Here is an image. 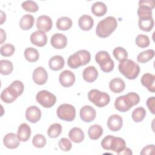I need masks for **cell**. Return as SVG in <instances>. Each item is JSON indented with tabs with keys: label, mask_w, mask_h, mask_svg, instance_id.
I'll return each mask as SVG.
<instances>
[{
	"label": "cell",
	"mask_w": 155,
	"mask_h": 155,
	"mask_svg": "<svg viewBox=\"0 0 155 155\" xmlns=\"http://www.w3.org/2000/svg\"><path fill=\"white\" fill-rule=\"evenodd\" d=\"M139 101L140 97L138 94L130 92L125 95L117 97L114 102V107L119 111L126 112L134 105L138 104Z\"/></svg>",
	"instance_id": "cell-1"
},
{
	"label": "cell",
	"mask_w": 155,
	"mask_h": 155,
	"mask_svg": "<svg viewBox=\"0 0 155 155\" xmlns=\"http://www.w3.org/2000/svg\"><path fill=\"white\" fill-rule=\"evenodd\" d=\"M117 22L113 16H108L101 21L97 25L96 35L102 38L109 36L116 28Z\"/></svg>",
	"instance_id": "cell-2"
},
{
	"label": "cell",
	"mask_w": 155,
	"mask_h": 155,
	"mask_svg": "<svg viewBox=\"0 0 155 155\" xmlns=\"http://www.w3.org/2000/svg\"><path fill=\"white\" fill-rule=\"evenodd\" d=\"M118 68L120 73L130 80L135 79L140 73L139 65L131 59L120 61Z\"/></svg>",
	"instance_id": "cell-3"
},
{
	"label": "cell",
	"mask_w": 155,
	"mask_h": 155,
	"mask_svg": "<svg viewBox=\"0 0 155 155\" xmlns=\"http://www.w3.org/2000/svg\"><path fill=\"white\" fill-rule=\"evenodd\" d=\"M88 100L97 107H104L108 105L110 101L108 94L96 89L91 90L88 93Z\"/></svg>",
	"instance_id": "cell-4"
},
{
	"label": "cell",
	"mask_w": 155,
	"mask_h": 155,
	"mask_svg": "<svg viewBox=\"0 0 155 155\" xmlns=\"http://www.w3.org/2000/svg\"><path fill=\"white\" fill-rule=\"evenodd\" d=\"M95 60L104 72L109 73L114 68V61L106 51H99L97 52L95 56Z\"/></svg>",
	"instance_id": "cell-5"
},
{
	"label": "cell",
	"mask_w": 155,
	"mask_h": 155,
	"mask_svg": "<svg viewBox=\"0 0 155 155\" xmlns=\"http://www.w3.org/2000/svg\"><path fill=\"white\" fill-rule=\"evenodd\" d=\"M58 117L64 120L73 121L76 116V110L73 105L68 104H63L58 107L56 110Z\"/></svg>",
	"instance_id": "cell-6"
},
{
	"label": "cell",
	"mask_w": 155,
	"mask_h": 155,
	"mask_svg": "<svg viewBox=\"0 0 155 155\" xmlns=\"http://www.w3.org/2000/svg\"><path fill=\"white\" fill-rule=\"evenodd\" d=\"M36 99L44 108H50L53 107L56 102V97L54 94L47 90H41L39 91Z\"/></svg>",
	"instance_id": "cell-7"
},
{
	"label": "cell",
	"mask_w": 155,
	"mask_h": 155,
	"mask_svg": "<svg viewBox=\"0 0 155 155\" xmlns=\"http://www.w3.org/2000/svg\"><path fill=\"white\" fill-rule=\"evenodd\" d=\"M154 1L153 0H140L139 1L137 9L138 16H152V10L154 8Z\"/></svg>",
	"instance_id": "cell-8"
},
{
	"label": "cell",
	"mask_w": 155,
	"mask_h": 155,
	"mask_svg": "<svg viewBox=\"0 0 155 155\" xmlns=\"http://www.w3.org/2000/svg\"><path fill=\"white\" fill-rule=\"evenodd\" d=\"M74 74L68 70H65L62 71L59 77V81L60 84L64 87H70L72 86L75 82Z\"/></svg>",
	"instance_id": "cell-9"
},
{
	"label": "cell",
	"mask_w": 155,
	"mask_h": 155,
	"mask_svg": "<svg viewBox=\"0 0 155 155\" xmlns=\"http://www.w3.org/2000/svg\"><path fill=\"white\" fill-rule=\"evenodd\" d=\"M81 119L85 122H90L93 121L96 116L95 109L90 105H84L80 110Z\"/></svg>",
	"instance_id": "cell-10"
},
{
	"label": "cell",
	"mask_w": 155,
	"mask_h": 155,
	"mask_svg": "<svg viewBox=\"0 0 155 155\" xmlns=\"http://www.w3.org/2000/svg\"><path fill=\"white\" fill-rule=\"evenodd\" d=\"M52 25L53 22L51 18L47 15L40 16L36 20V27L38 30L47 32L51 29Z\"/></svg>",
	"instance_id": "cell-11"
},
{
	"label": "cell",
	"mask_w": 155,
	"mask_h": 155,
	"mask_svg": "<svg viewBox=\"0 0 155 155\" xmlns=\"http://www.w3.org/2000/svg\"><path fill=\"white\" fill-rule=\"evenodd\" d=\"M32 77L35 84L43 85L45 84L48 79V74L45 68L42 67H38L34 70Z\"/></svg>",
	"instance_id": "cell-12"
},
{
	"label": "cell",
	"mask_w": 155,
	"mask_h": 155,
	"mask_svg": "<svg viewBox=\"0 0 155 155\" xmlns=\"http://www.w3.org/2000/svg\"><path fill=\"white\" fill-rule=\"evenodd\" d=\"M30 41L33 44L38 47H43L47 42V36L45 32L38 30L31 35Z\"/></svg>",
	"instance_id": "cell-13"
},
{
	"label": "cell",
	"mask_w": 155,
	"mask_h": 155,
	"mask_svg": "<svg viewBox=\"0 0 155 155\" xmlns=\"http://www.w3.org/2000/svg\"><path fill=\"white\" fill-rule=\"evenodd\" d=\"M25 117L31 123H36L41 117V111L36 106H30L27 108Z\"/></svg>",
	"instance_id": "cell-14"
},
{
	"label": "cell",
	"mask_w": 155,
	"mask_h": 155,
	"mask_svg": "<svg viewBox=\"0 0 155 155\" xmlns=\"http://www.w3.org/2000/svg\"><path fill=\"white\" fill-rule=\"evenodd\" d=\"M50 42L54 48L62 49L67 46V38L62 33H55L51 36Z\"/></svg>",
	"instance_id": "cell-15"
},
{
	"label": "cell",
	"mask_w": 155,
	"mask_h": 155,
	"mask_svg": "<svg viewBox=\"0 0 155 155\" xmlns=\"http://www.w3.org/2000/svg\"><path fill=\"white\" fill-rule=\"evenodd\" d=\"M123 120L121 116L117 114H113L109 117L107 120L108 128L113 131L120 130L122 127Z\"/></svg>",
	"instance_id": "cell-16"
},
{
	"label": "cell",
	"mask_w": 155,
	"mask_h": 155,
	"mask_svg": "<svg viewBox=\"0 0 155 155\" xmlns=\"http://www.w3.org/2000/svg\"><path fill=\"white\" fill-rule=\"evenodd\" d=\"M154 19L152 16H144L140 17L138 21L139 28L144 31H150L154 27Z\"/></svg>",
	"instance_id": "cell-17"
},
{
	"label": "cell",
	"mask_w": 155,
	"mask_h": 155,
	"mask_svg": "<svg viewBox=\"0 0 155 155\" xmlns=\"http://www.w3.org/2000/svg\"><path fill=\"white\" fill-rule=\"evenodd\" d=\"M141 84L151 93L155 92V76L151 73H145L141 78Z\"/></svg>",
	"instance_id": "cell-18"
},
{
	"label": "cell",
	"mask_w": 155,
	"mask_h": 155,
	"mask_svg": "<svg viewBox=\"0 0 155 155\" xmlns=\"http://www.w3.org/2000/svg\"><path fill=\"white\" fill-rule=\"evenodd\" d=\"M31 136V128L30 126L26 123L21 124L18 130L17 137L19 141L26 142L27 141Z\"/></svg>",
	"instance_id": "cell-19"
},
{
	"label": "cell",
	"mask_w": 155,
	"mask_h": 155,
	"mask_svg": "<svg viewBox=\"0 0 155 155\" xmlns=\"http://www.w3.org/2000/svg\"><path fill=\"white\" fill-rule=\"evenodd\" d=\"M3 143L5 147L10 149H15L19 145V140L17 135L13 133H10L4 137Z\"/></svg>",
	"instance_id": "cell-20"
},
{
	"label": "cell",
	"mask_w": 155,
	"mask_h": 155,
	"mask_svg": "<svg viewBox=\"0 0 155 155\" xmlns=\"http://www.w3.org/2000/svg\"><path fill=\"white\" fill-rule=\"evenodd\" d=\"M94 24L93 19L89 15H84L81 16L78 20V24L80 28L84 31L90 30Z\"/></svg>",
	"instance_id": "cell-21"
},
{
	"label": "cell",
	"mask_w": 155,
	"mask_h": 155,
	"mask_svg": "<svg viewBox=\"0 0 155 155\" xmlns=\"http://www.w3.org/2000/svg\"><path fill=\"white\" fill-rule=\"evenodd\" d=\"M84 79L87 82L95 81L98 76V71L94 66H89L85 68L82 73Z\"/></svg>",
	"instance_id": "cell-22"
},
{
	"label": "cell",
	"mask_w": 155,
	"mask_h": 155,
	"mask_svg": "<svg viewBox=\"0 0 155 155\" xmlns=\"http://www.w3.org/2000/svg\"><path fill=\"white\" fill-rule=\"evenodd\" d=\"M68 65L73 69L79 68L80 66H83V60L79 51L70 55L67 60Z\"/></svg>",
	"instance_id": "cell-23"
},
{
	"label": "cell",
	"mask_w": 155,
	"mask_h": 155,
	"mask_svg": "<svg viewBox=\"0 0 155 155\" xmlns=\"http://www.w3.org/2000/svg\"><path fill=\"white\" fill-rule=\"evenodd\" d=\"M109 87L112 92L114 93H120L124 90L125 84L122 79L116 78L110 81Z\"/></svg>",
	"instance_id": "cell-24"
},
{
	"label": "cell",
	"mask_w": 155,
	"mask_h": 155,
	"mask_svg": "<svg viewBox=\"0 0 155 155\" xmlns=\"http://www.w3.org/2000/svg\"><path fill=\"white\" fill-rule=\"evenodd\" d=\"M65 64V61L62 56L60 55H56L53 56L48 62L49 67L51 70L58 71L61 70Z\"/></svg>",
	"instance_id": "cell-25"
},
{
	"label": "cell",
	"mask_w": 155,
	"mask_h": 155,
	"mask_svg": "<svg viewBox=\"0 0 155 155\" xmlns=\"http://www.w3.org/2000/svg\"><path fill=\"white\" fill-rule=\"evenodd\" d=\"M126 147L125 141L121 137L113 136L111 140L110 150L118 154Z\"/></svg>",
	"instance_id": "cell-26"
},
{
	"label": "cell",
	"mask_w": 155,
	"mask_h": 155,
	"mask_svg": "<svg viewBox=\"0 0 155 155\" xmlns=\"http://www.w3.org/2000/svg\"><path fill=\"white\" fill-rule=\"evenodd\" d=\"M68 136L71 141L74 143H80L84 139V133L83 131L78 127H74L70 130Z\"/></svg>",
	"instance_id": "cell-27"
},
{
	"label": "cell",
	"mask_w": 155,
	"mask_h": 155,
	"mask_svg": "<svg viewBox=\"0 0 155 155\" xmlns=\"http://www.w3.org/2000/svg\"><path fill=\"white\" fill-rule=\"evenodd\" d=\"M34 17L31 15L26 14L21 18L19 21V27L22 30H27L32 28L34 25Z\"/></svg>",
	"instance_id": "cell-28"
},
{
	"label": "cell",
	"mask_w": 155,
	"mask_h": 155,
	"mask_svg": "<svg viewBox=\"0 0 155 155\" xmlns=\"http://www.w3.org/2000/svg\"><path fill=\"white\" fill-rule=\"evenodd\" d=\"M10 91L16 97H18L22 94L24 91V86L23 83L18 80L13 81L8 87Z\"/></svg>",
	"instance_id": "cell-29"
},
{
	"label": "cell",
	"mask_w": 155,
	"mask_h": 155,
	"mask_svg": "<svg viewBox=\"0 0 155 155\" xmlns=\"http://www.w3.org/2000/svg\"><path fill=\"white\" fill-rule=\"evenodd\" d=\"M91 12L96 16H102L107 13V7L102 2H96L91 6Z\"/></svg>",
	"instance_id": "cell-30"
},
{
	"label": "cell",
	"mask_w": 155,
	"mask_h": 155,
	"mask_svg": "<svg viewBox=\"0 0 155 155\" xmlns=\"http://www.w3.org/2000/svg\"><path fill=\"white\" fill-rule=\"evenodd\" d=\"M73 22L70 18L63 16L59 18L56 21V27L58 30L65 31L69 30L72 26Z\"/></svg>",
	"instance_id": "cell-31"
},
{
	"label": "cell",
	"mask_w": 155,
	"mask_h": 155,
	"mask_svg": "<svg viewBox=\"0 0 155 155\" xmlns=\"http://www.w3.org/2000/svg\"><path fill=\"white\" fill-rule=\"evenodd\" d=\"M103 134V128L99 125H93L90 126L88 130L89 137L92 140L98 139Z\"/></svg>",
	"instance_id": "cell-32"
},
{
	"label": "cell",
	"mask_w": 155,
	"mask_h": 155,
	"mask_svg": "<svg viewBox=\"0 0 155 155\" xmlns=\"http://www.w3.org/2000/svg\"><path fill=\"white\" fill-rule=\"evenodd\" d=\"M24 57L28 62H34L38 60L39 54L35 48L28 47L24 51Z\"/></svg>",
	"instance_id": "cell-33"
},
{
	"label": "cell",
	"mask_w": 155,
	"mask_h": 155,
	"mask_svg": "<svg viewBox=\"0 0 155 155\" xmlns=\"http://www.w3.org/2000/svg\"><path fill=\"white\" fill-rule=\"evenodd\" d=\"M154 56V51L152 49L140 52L137 56V61L140 63H146L152 59Z\"/></svg>",
	"instance_id": "cell-34"
},
{
	"label": "cell",
	"mask_w": 155,
	"mask_h": 155,
	"mask_svg": "<svg viewBox=\"0 0 155 155\" xmlns=\"http://www.w3.org/2000/svg\"><path fill=\"white\" fill-rule=\"evenodd\" d=\"M13 69V65L11 61L8 60L0 61V72L3 75L10 74Z\"/></svg>",
	"instance_id": "cell-35"
},
{
	"label": "cell",
	"mask_w": 155,
	"mask_h": 155,
	"mask_svg": "<svg viewBox=\"0 0 155 155\" xmlns=\"http://www.w3.org/2000/svg\"><path fill=\"white\" fill-rule=\"evenodd\" d=\"M62 132V126L60 124L55 123L51 124L48 130L47 134L51 138H56L58 137Z\"/></svg>",
	"instance_id": "cell-36"
},
{
	"label": "cell",
	"mask_w": 155,
	"mask_h": 155,
	"mask_svg": "<svg viewBox=\"0 0 155 155\" xmlns=\"http://www.w3.org/2000/svg\"><path fill=\"white\" fill-rule=\"evenodd\" d=\"M146 115V110L143 107H137L134 109L131 114V117L135 122H140L143 120Z\"/></svg>",
	"instance_id": "cell-37"
},
{
	"label": "cell",
	"mask_w": 155,
	"mask_h": 155,
	"mask_svg": "<svg viewBox=\"0 0 155 155\" xmlns=\"http://www.w3.org/2000/svg\"><path fill=\"white\" fill-rule=\"evenodd\" d=\"M113 56L116 60L119 61H122L127 59L128 58V53L127 50L121 47H116L113 51Z\"/></svg>",
	"instance_id": "cell-38"
},
{
	"label": "cell",
	"mask_w": 155,
	"mask_h": 155,
	"mask_svg": "<svg viewBox=\"0 0 155 155\" xmlns=\"http://www.w3.org/2000/svg\"><path fill=\"white\" fill-rule=\"evenodd\" d=\"M15 51L14 45L11 44H4L2 45L0 49V52L2 56L5 57H9L13 54Z\"/></svg>",
	"instance_id": "cell-39"
},
{
	"label": "cell",
	"mask_w": 155,
	"mask_h": 155,
	"mask_svg": "<svg viewBox=\"0 0 155 155\" xmlns=\"http://www.w3.org/2000/svg\"><path fill=\"white\" fill-rule=\"evenodd\" d=\"M1 99L5 103H12L15 101L17 97H16L8 90V88H5L1 94Z\"/></svg>",
	"instance_id": "cell-40"
},
{
	"label": "cell",
	"mask_w": 155,
	"mask_h": 155,
	"mask_svg": "<svg viewBox=\"0 0 155 155\" xmlns=\"http://www.w3.org/2000/svg\"><path fill=\"white\" fill-rule=\"evenodd\" d=\"M21 6L24 10L29 12L34 13L37 12L39 9L38 5L33 1H25L22 3Z\"/></svg>",
	"instance_id": "cell-41"
},
{
	"label": "cell",
	"mask_w": 155,
	"mask_h": 155,
	"mask_svg": "<svg viewBox=\"0 0 155 155\" xmlns=\"http://www.w3.org/2000/svg\"><path fill=\"white\" fill-rule=\"evenodd\" d=\"M136 45L140 48H145L150 45V39L147 35H139L136 38Z\"/></svg>",
	"instance_id": "cell-42"
},
{
	"label": "cell",
	"mask_w": 155,
	"mask_h": 155,
	"mask_svg": "<svg viewBox=\"0 0 155 155\" xmlns=\"http://www.w3.org/2000/svg\"><path fill=\"white\" fill-rule=\"evenodd\" d=\"M46 139L44 136L41 134H36L33 139H32V143L33 145L36 148H42L46 144Z\"/></svg>",
	"instance_id": "cell-43"
},
{
	"label": "cell",
	"mask_w": 155,
	"mask_h": 155,
	"mask_svg": "<svg viewBox=\"0 0 155 155\" xmlns=\"http://www.w3.org/2000/svg\"><path fill=\"white\" fill-rule=\"evenodd\" d=\"M59 148L64 151H68L72 147V144L69 139L65 137L61 138L59 141Z\"/></svg>",
	"instance_id": "cell-44"
},
{
	"label": "cell",
	"mask_w": 155,
	"mask_h": 155,
	"mask_svg": "<svg viewBox=\"0 0 155 155\" xmlns=\"http://www.w3.org/2000/svg\"><path fill=\"white\" fill-rule=\"evenodd\" d=\"M113 137V136L112 135H108L102 139L101 142V146L104 149L107 150H110V145Z\"/></svg>",
	"instance_id": "cell-45"
},
{
	"label": "cell",
	"mask_w": 155,
	"mask_h": 155,
	"mask_svg": "<svg viewBox=\"0 0 155 155\" xmlns=\"http://www.w3.org/2000/svg\"><path fill=\"white\" fill-rule=\"evenodd\" d=\"M141 155H150L154 154V145H148L142 148L140 151Z\"/></svg>",
	"instance_id": "cell-46"
},
{
	"label": "cell",
	"mask_w": 155,
	"mask_h": 155,
	"mask_svg": "<svg viewBox=\"0 0 155 155\" xmlns=\"http://www.w3.org/2000/svg\"><path fill=\"white\" fill-rule=\"evenodd\" d=\"M147 105L149 110L153 114L155 113L154 106H155V97L154 96L149 97L147 101Z\"/></svg>",
	"instance_id": "cell-47"
},
{
	"label": "cell",
	"mask_w": 155,
	"mask_h": 155,
	"mask_svg": "<svg viewBox=\"0 0 155 155\" xmlns=\"http://www.w3.org/2000/svg\"><path fill=\"white\" fill-rule=\"evenodd\" d=\"M117 154H119V155H132L133 153L129 148L125 147L122 151H121Z\"/></svg>",
	"instance_id": "cell-48"
},
{
	"label": "cell",
	"mask_w": 155,
	"mask_h": 155,
	"mask_svg": "<svg viewBox=\"0 0 155 155\" xmlns=\"http://www.w3.org/2000/svg\"><path fill=\"white\" fill-rule=\"evenodd\" d=\"M6 39V34L2 28H1V44H2Z\"/></svg>",
	"instance_id": "cell-49"
}]
</instances>
